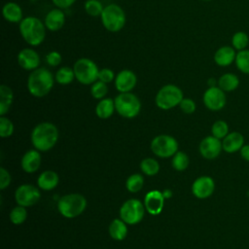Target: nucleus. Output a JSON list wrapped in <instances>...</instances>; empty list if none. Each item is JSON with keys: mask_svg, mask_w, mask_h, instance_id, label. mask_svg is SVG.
Wrapping results in <instances>:
<instances>
[{"mask_svg": "<svg viewBox=\"0 0 249 249\" xmlns=\"http://www.w3.org/2000/svg\"><path fill=\"white\" fill-rule=\"evenodd\" d=\"M39 190L29 184L20 185L15 193V199L18 205L28 207L34 205L40 198Z\"/></svg>", "mask_w": 249, "mask_h": 249, "instance_id": "f8f14e48", "label": "nucleus"}, {"mask_svg": "<svg viewBox=\"0 0 249 249\" xmlns=\"http://www.w3.org/2000/svg\"><path fill=\"white\" fill-rule=\"evenodd\" d=\"M86 13L93 18L100 17L103 12V5L99 0H87L84 4Z\"/></svg>", "mask_w": 249, "mask_h": 249, "instance_id": "2f4dec72", "label": "nucleus"}, {"mask_svg": "<svg viewBox=\"0 0 249 249\" xmlns=\"http://www.w3.org/2000/svg\"><path fill=\"white\" fill-rule=\"evenodd\" d=\"M201 1H212V0H201Z\"/></svg>", "mask_w": 249, "mask_h": 249, "instance_id": "de8ad7c7", "label": "nucleus"}, {"mask_svg": "<svg viewBox=\"0 0 249 249\" xmlns=\"http://www.w3.org/2000/svg\"><path fill=\"white\" fill-rule=\"evenodd\" d=\"M87 207V199L80 194H69L59 198L58 212L65 218H75L81 215Z\"/></svg>", "mask_w": 249, "mask_h": 249, "instance_id": "20e7f679", "label": "nucleus"}, {"mask_svg": "<svg viewBox=\"0 0 249 249\" xmlns=\"http://www.w3.org/2000/svg\"><path fill=\"white\" fill-rule=\"evenodd\" d=\"M205 107L211 111H219L223 109L227 102L225 91L219 87H209L202 96Z\"/></svg>", "mask_w": 249, "mask_h": 249, "instance_id": "9b49d317", "label": "nucleus"}, {"mask_svg": "<svg viewBox=\"0 0 249 249\" xmlns=\"http://www.w3.org/2000/svg\"><path fill=\"white\" fill-rule=\"evenodd\" d=\"M162 194H163V196H164L165 198H169V197H171V196H172V192H171L170 190H164Z\"/></svg>", "mask_w": 249, "mask_h": 249, "instance_id": "49530a36", "label": "nucleus"}, {"mask_svg": "<svg viewBox=\"0 0 249 249\" xmlns=\"http://www.w3.org/2000/svg\"><path fill=\"white\" fill-rule=\"evenodd\" d=\"M44 23L47 29L52 32L60 30L65 23V15L62 9L54 8L49 11L45 17Z\"/></svg>", "mask_w": 249, "mask_h": 249, "instance_id": "a211bd4d", "label": "nucleus"}, {"mask_svg": "<svg viewBox=\"0 0 249 249\" xmlns=\"http://www.w3.org/2000/svg\"><path fill=\"white\" fill-rule=\"evenodd\" d=\"M77 0H52L53 4L59 9H67L71 7Z\"/></svg>", "mask_w": 249, "mask_h": 249, "instance_id": "37998d69", "label": "nucleus"}, {"mask_svg": "<svg viewBox=\"0 0 249 249\" xmlns=\"http://www.w3.org/2000/svg\"><path fill=\"white\" fill-rule=\"evenodd\" d=\"M41 156L38 150L27 151L20 160L21 168L27 173H33L40 167Z\"/></svg>", "mask_w": 249, "mask_h": 249, "instance_id": "aec40b11", "label": "nucleus"}, {"mask_svg": "<svg viewBox=\"0 0 249 249\" xmlns=\"http://www.w3.org/2000/svg\"><path fill=\"white\" fill-rule=\"evenodd\" d=\"M151 150L160 158H169L178 151V142L170 135H158L151 142Z\"/></svg>", "mask_w": 249, "mask_h": 249, "instance_id": "9d476101", "label": "nucleus"}, {"mask_svg": "<svg viewBox=\"0 0 249 249\" xmlns=\"http://www.w3.org/2000/svg\"><path fill=\"white\" fill-rule=\"evenodd\" d=\"M11 183V175L4 167H0V189L4 190Z\"/></svg>", "mask_w": 249, "mask_h": 249, "instance_id": "79ce46f5", "label": "nucleus"}, {"mask_svg": "<svg viewBox=\"0 0 249 249\" xmlns=\"http://www.w3.org/2000/svg\"><path fill=\"white\" fill-rule=\"evenodd\" d=\"M46 61L50 66H58L62 61V56L60 53L56 51H52L46 55Z\"/></svg>", "mask_w": 249, "mask_h": 249, "instance_id": "ea45409f", "label": "nucleus"}, {"mask_svg": "<svg viewBox=\"0 0 249 249\" xmlns=\"http://www.w3.org/2000/svg\"><path fill=\"white\" fill-rule=\"evenodd\" d=\"M216 83L218 84V81L216 82V80L214 78H210L208 81H207V85L209 87H216Z\"/></svg>", "mask_w": 249, "mask_h": 249, "instance_id": "a18cd8bd", "label": "nucleus"}, {"mask_svg": "<svg viewBox=\"0 0 249 249\" xmlns=\"http://www.w3.org/2000/svg\"><path fill=\"white\" fill-rule=\"evenodd\" d=\"M75 78L82 85H92L98 80L99 68L90 58L81 57L73 65Z\"/></svg>", "mask_w": 249, "mask_h": 249, "instance_id": "423d86ee", "label": "nucleus"}, {"mask_svg": "<svg viewBox=\"0 0 249 249\" xmlns=\"http://www.w3.org/2000/svg\"><path fill=\"white\" fill-rule=\"evenodd\" d=\"M215 190V182L210 176H200L192 185V193L197 198L209 197Z\"/></svg>", "mask_w": 249, "mask_h": 249, "instance_id": "4468645a", "label": "nucleus"}, {"mask_svg": "<svg viewBox=\"0 0 249 249\" xmlns=\"http://www.w3.org/2000/svg\"><path fill=\"white\" fill-rule=\"evenodd\" d=\"M17 59H18V65L22 69L27 70V71H33V70L37 69L41 63L39 53L31 48L22 49L18 53Z\"/></svg>", "mask_w": 249, "mask_h": 249, "instance_id": "2eb2a0df", "label": "nucleus"}, {"mask_svg": "<svg viewBox=\"0 0 249 249\" xmlns=\"http://www.w3.org/2000/svg\"><path fill=\"white\" fill-rule=\"evenodd\" d=\"M46 25L36 17H25L19 22L18 30L22 39L31 47L41 45L46 38Z\"/></svg>", "mask_w": 249, "mask_h": 249, "instance_id": "f03ea898", "label": "nucleus"}, {"mask_svg": "<svg viewBox=\"0 0 249 249\" xmlns=\"http://www.w3.org/2000/svg\"><path fill=\"white\" fill-rule=\"evenodd\" d=\"M172 167L177 171H183L185 170L189 165V157L187 154L181 151H177L172 158L171 160Z\"/></svg>", "mask_w": 249, "mask_h": 249, "instance_id": "7c9ffc66", "label": "nucleus"}, {"mask_svg": "<svg viewBox=\"0 0 249 249\" xmlns=\"http://www.w3.org/2000/svg\"><path fill=\"white\" fill-rule=\"evenodd\" d=\"M14 100V93L10 87L0 86V115L4 116L10 109Z\"/></svg>", "mask_w": 249, "mask_h": 249, "instance_id": "a878e982", "label": "nucleus"}, {"mask_svg": "<svg viewBox=\"0 0 249 249\" xmlns=\"http://www.w3.org/2000/svg\"><path fill=\"white\" fill-rule=\"evenodd\" d=\"M145 208L142 202L138 199L131 198L124 202L120 209L121 219L128 225H136L144 217Z\"/></svg>", "mask_w": 249, "mask_h": 249, "instance_id": "1a4fd4ad", "label": "nucleus"}, {"mask_svg": "<svg viewBox=\"0 0 249 249\" xmlns=\"http://www.w3.org/2000/svg\"><path fill=\"white\" fill-rule=\"evenodd\" d=\"M114 82L119 92H129L136 86L137 77L131 70L123 69L116 75Z\"/></svg>", "mask_w": 249, "mask_h": 249, "instance_id": "dca6fc26", "label": "nucleus"}, {"mask_svg": "<svg viewBox=\"0 0 249 249\" xmlns=\"http://www.w3.org/2000/svg\"><path fill=\"white\" fill-rule=\"evenodd\" d=\"M116 111L124 118L132 119L136 117L141 110L139 98L132 92H120L114 99Z\"/></svg>", "mask_w": 249, "mask_h": 249, "instance_id": "0eeeda50", "label": "nucleus"}, {"mask_svg": "<svg viewBox=\"0 0 249 249\" xmlns=\"http://www.w3.org/2000/svg\"><path fill=\"white\" fill-rule=\"evenodd\" d=\"M116 110L115 101L112 98H102L95 107V113L100 119L110 118Z\"/></svg>", "mask_w": 249, "mask_h": 249, "instance_id": "b1692460", "label": "nucleus"}, {"mask_svg": "<svg viewBox=\"0 0 249 249\" xmlns=\"http://www.w3.org/2000/svg\"><path fill=\"white\" fill-rule=\"evenodd\" d=\"M234 50V48L230 46H223L219 48L214 53L215 63L221 67L231 65L233 61H235L236 53Z\"/></svg>", "mask_w": 249, "mask_h": 249, "instance_id": "412c9836", "label": "nucleus"}, {"mask_svg": "<svg viewBox=\"0 0 249 249\" xmlns=\"http://www.w3.org/2000/svg\"><path fill=\"white\" fill-rule=\"evenodd\" d=\"M14 133V124L6 117H0V135L2 138L10 137Z\"/></svg>", "mask_w": 249, "mask_h": 249, "instance_id": "4c0bfd02", "label": "nucleus"}, {"mask_svg": "<svg viewBox=\"0 0 249 249\" xmlns=\"http://www.w3.org/2000/svg\"><path fill=\"white\" fill-rule=\"evenodd\" d=\"M239 85L238 77L233 73H225L218 80V87L226 91H232Z\"/></svg>", "mask_w": 249, "mask_h": 249, "instance_id": "bb28decb", "label": "nucleus"}, {"mask_svg": "<svg viewBox=\"0 0 249 249\" xmlns=\"http://www.w3.org/2000/svg\"><path fill=\"white\" fill-rule=\"evenodd\" d=\"M183 98L182 89L176 85L168 84L159 89L155 102L159 108L162 110H169L179 105Z\"/></svg>", "mask_w": 249, "mask_h": 249, "instance_id": "6e6552de", "label": "nucleus"}, {"mask_svg": "<svg viewBox=\"0 0 249 249\" xmlns=\"http://www.w3.org/2000/svg\"><path fill=\"white\" fill-rule=\"evenodd\" d=\"M3 18L12 23H19L23 18L21 7L16 2H7L2 8Z\"/></svg>", "mask_w": 249, "mask_h": 249, "instance_id": "4be33fe9", "label": "nucleus"}, {"mask_svg": "<svg viewBox=\"0 0 249 249\" xmlns=\"http://www.w3.org/2000/svg\"><path fill=\"white\" fill-rule=\"evenodd\" d=\"M108 93V86L106 83L97 80L90 87V94L95 99H102Z\"/></svg>", "mask_w": 249, "mask_h": 249, "instance_id": "f704fd0d", "label": "nucleus"}, {"mask_svg": "<svg viewBox=\"0 0 249 249\" xmlns=\"http://www.w3.org/2000/svg\"><path fill=\"white\" fill-rule=\"evenodd\" d=\"M109 234L115 240H123L127 234L126 223L122 219H114L109 226Z\"/></svg>", "mask_w": 249, "mask_h": 249, "instance_id": "393cba45", "label": "nucleus"}, {"mask_svg": "<svg viewBox=\"0 0 249 249\" xmlns=\"http://www.w3.org/2000/svg\"><path fill=\"white\" fill-rule=\"evenodd\" d=\"M58 181V175L54 171L46 170L39 175L37 179V184L41 190L51 191L57 186Z\"/></svg>", "mask_w": 249, "mask_h": 249, "instance_id": "5701e85b", "label": "nucleus"}, {"mask_svg": "<svg viewBox=\"0 0 249 249\" xmlns=\"http://www.w3.org/2000/svg\"><path fill=\"white\" fill-rule=\"evenodd\" d=\"M244 145V137L240 132L232 131L222 139V147L226 153L233 154L237 151H240Z\"/></svg>", "mask_w": 249, "mask_h": 249, "instance_id": "6ab92c4d", "label": "nucleus"}, {"mask_svg": "<svg viewBox=\"0 0 249 249\" xmlns=\"http://www.w3.org/2000/svg\"><path fill=\"white\" fill-rule=\"evenodd\" d=\"M199 153L206 160L216 159L222 152V142L215 136H206L199 143Z\"/></svg>", "mask_w": 249, "mask_h": 249, "instance_id": "ddd939ff", "label": "nucleus"}, {"mask_svg": "<svg viewBox=\"0 0 249 249\" xmlns=\"http://www.w3.org/2000/svg\"><path fill=\"white\" fill-rule=\"evenodd\" d=\"M58 139V130L51 123H41L37 124L31 132V142L36 150L47 152L51 150Z\"/></svg>", "mask_w": 249, "mask_h": 249, "instance_id": "7ed1b4c3", "label": "nucleus"}, {"mask_svg": "<svg viewBox=\"0 0 249 249\" xmlns=\"http://www.w3.org/2000/svg\"><path fill=\"white\" fill-rule=\"evenodd\" d=\"M249 43V38L248 35L245 32L242 31H237L233 34L231 38V44L232 47L237 50V51H242L245 50Z\"/></svg>", "mask_w": 249, "mask_h": 249, "instance_id": "e433bc0d", "label": "nucleus"}, {"mask_svg": "<svg viewBox=\"0 0 249 249\" xmlns=\"http://www.w3.org/2000/svg\"><path fill=\"white\" fill-rule=\"evenodd\" d=\"M144 184V179L142 177V175L135 173L130 175L126 182H125V187L127 189L128 192L130 193H137L138 191H140L143 187Z\"/></svg>", "mask_w": 249, "mask_h": 249, "instance_id": "473e14b6", "label": "nucleus"}, {"mask_svg": "<svg viewBox=\"0 0 249 249\" xmlns=\"http://www.w3.org/2000/svg\"><path fill=\"white\" fill-rule=\"evenodd\" d=\"M239 153H240L241 158H242L244 160L249 161V144H244V145L242 146V148L240 149Z\"/></svg>", "mask_w": 249, "mask_h": 249, "instance_id": "c03bdc74", "label": "nucleus"}, {"mask_svg": "<svg viewBox=\"0 0 249 249\" xmlns=\"http://www.w3.org/2000/svg\"><path fill=\"white\" fill-rule=\"evenodd\" d=\"M179 107L185 114H193L196 108L195 101L191 98H183L179 104Z\"/></svg>", "mask_w": 249, "mask_h": 249, "instance_id": "a19ab883", "label": "nucleus"}, {"mask_svg": "<svg viewBox=\"0 0 249 249\" xmlns=\"http://www.w3.org/2000/svg\"><path fill=\"white\" fill-rule=\"evenodd\" d=\"M27 217V211L24 206L18 205L12 209L10 212V220L15 225L22 224Z\"/></svg>", "mask_w": 249, "mask_h": 249, "instance_id": "c9c22d12", "label": "nucleus"}, {"mask_svg": "<svg viewBox=\"0 0 249 249\" xmlns=\"http://www.w3.org/2000/svg\"><path fill=\"white\" fill-rule=\"evenodd\" d=\"M235 65L237 69L244 73L249 74V50H242L236 53Z\"/></svg>", "mask_w": 249, "mask_h": 249, "instance_id": "c85d7f7f", "label": "nucleus"}, {"mask_svg": "<svg viewBox=\"0 0 249 249\" xmlns=\"http://www.w3.org/2000/svg\"><path fill=\"white\" fill-rule=\"evenodd\" d=\"M54 79L59 85H69L74 81V79H76L74 69L68 66H62L55 72Z\"/></svg>", "mask_w": 249, "mask_h": 249, "instance_id": "cd10ccee", "label": "nucleus"}, {"mask_svg": "<svg viewBox=\"0 0 249 249\" xmlns=\"http://www.w3.org/2000/svg\"><path fill=\"white\" fill-rule=\"evenodd\" d=\"M140 168L144 174L148 176H154L159 172L160 164L156 160L152 158H146L140 162Z\"/></svg>", "mask_w": 249, "mask_h": 249, "instance_id": "c756f323", "label": "nucleus"}, {"mask_svg": "<svg viewBox=\"0 0 249 249\" xmlns=\"http://www.w3.org/2000/svg\"><path fill=\"white\" fill-rule=\"evenodd\" d=\"M53 73L46 67H38L30 72L27 79V89L35 97L46 96L53 89L54 83Z\"/></svg>", "mask_w": 249, "mask_h": 249, "instance_id": "f257e3e1", "label": "nucleus"}, {"mask_svg": "<svg viewBox=\"0 0 249 249\" xmlns=\"http://www.w3.org/2000/svg\"><path fill=\"white\" fill-rule=\"evenodd\" d=\"M211 133L220 140L224 139L229 134V124L223 120H218L212 124Z\"/></svg>", "mask_w": 249, "mask_h": 249, "instance_id": "72a5a7b5", "label": "nucleus"}, {"mask_svg": "<svg viewBox=\"0 0 249 249\" xmlns=\"http://www.w3.org/2000/svg\"><path fill=\"white\" fill-rule=\"evenodd\" d=\"M164 196L158 190H153L146 194L144 206L151 215H158L161 212L164 204Z\"/></svg>", "mask_w": 249, "mask_h": 249, "instance_id": "f3484780", "label": "nucleus"}, {"mask_svg": "<svg viewBox=\"0 0 249 249\" xmlns=\"http://www.w3.org/2000/svg\"><path fill=\"white\" fill-rule=\"evenodd\" d=\"M100 18L104 28L113 33L121 31L126 20L124 11L117 4H109L105 6Z\"/></svg>", "mask_w": 249, "mask_h": 249, "instance_id": "39448f33", "label": "nucleus"}, {"mask_svg": "<svg viewBox=\"0 0 249 249\" xmlns=\"http://www.w3.org/2000/svg\"><path fill=\"white\" fill-rule=\"evenodd\" d=\"M115 73L110 68H102L99 70L98 74V80L101 82H104L106 84H109L115 80Z\"/></svg>", "mask_w": 249, "mask_h": 249, "instance_id": "58836bf2", "label": "nucleus"}]
</instances>
